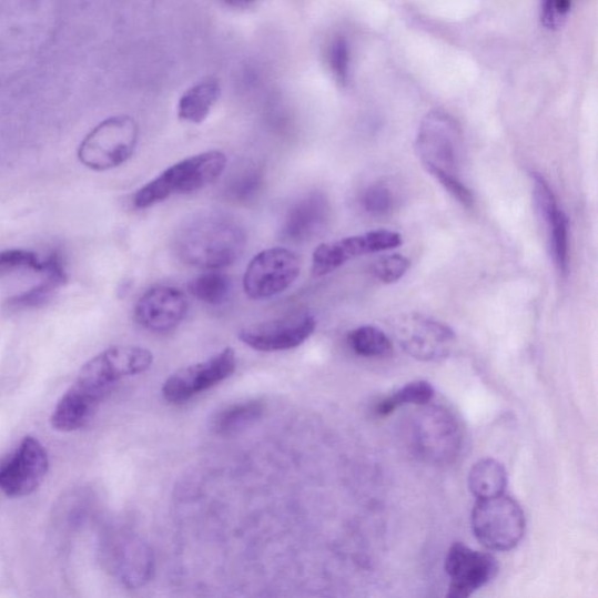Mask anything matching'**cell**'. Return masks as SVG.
<instances>
[{"label":"cell","mask_w":598,"mask_h":598,"mask_svg":"<svg viewBox=\"0 0 598 598\" xmlns=\"http://www.w3.org/2000/svg\"><path fill=\"white\" fill-rule=\"evenodd\" d=\"M411 426L415 453L432 464H447L459 454L463 433L459 420L442 406H423Z\"/></svg>","instance_id":"52a82bcc"},{"label":"cell","mask_w":598,"mask_h":598,"mask_svg":"<svg viewBox=\"0 0 598 598\" xmlns=\"http://www.w3.org/2000/svg\"><path fill=\"white\" fill-rule=\"evenodd\" d=\"M394 334L408 356L426 363L446 359L456 343L450 326L420 314L398 317L394 323Z\"/></svg>","instance_id":"9c48e42d"},{"label":"cell","mask_w":598,"mask_h":598,"mask_svg":"<svg viewBox=\"0 0 598 598\" xmlns=\"http://www.w3.org/2000/svg\"><path fill=\"white\" fill-rule=\"evenodd\" d=\"M571 8V0H554L553 11L554 17H556L558 27L562 24V21L566 19Z\"/></svg>","instance_id":"1f68e13d"},{"label":"cell","mask_w":598,"mask_h":598,"mask_svg":"<svg viewBox=\"0 0 598 598\" xmlns=\"http://www.w3.org/2000/svg\"><path fill=\"white\" fill-rule=\"evenodd\" d=\"M347 342L358 356L382 358L392 352V343L379 327L365 325L349 332Z\"/></svg>","instance_id":"cb8c5ba5"},{"label":"cell","mask_w":598,"mask_h":598,"mask_svg":"<svg viewBox=\"0 0 598 598\" xmlns=\"http://www.w3.org/2000/svg\"><path fill=\"white\" fill-rule=\"evenodd\" d=\"M301 259L286 249L262 251L250 262L243 275V291L255 301L275 297L300 276Z\"/></svg>","instance_id":"30bf717a"},{"label":"cell","mask_w":598,"mask_h":598,"mask_svg":"<svg viewBox=\"0 0 598 598\" xmlns=\"http://www.w3.org/2000/svg\"><path fill=\"white\" fill-rule=\"evenodd\" d=\"M246 245V232L237 221L213 211L192 215L173 236L176 257L203 270L229 267L242 256Z\"/></svg>","instance_id":"7a4b0ae2"},{"label":"cell","mask_w":598,"mask_h":598,"mask_svg":"<svg viewBox=\"0 0 598 598\" xmlns=\"http://www.w3.org/2000/svg\"><path fill=\"white\" fill-rule=\"evenodd\" d=\"M263 412L264 405L259 401L240 403L220 412L213 420V428L220 435H231L250 427Z\"/></svg>","instance_id":"7402d4cb"},{"label":"cell","mask_w":598,"mask_h":598,"mask_svg":"<svg viewBox=\"0 0 598 598\" xmlns=\"http://www.w3.org/2000/svg\"><path fill=\"white\" fill-rule=\"evenodd\" d=\"M328 68L342 85H347L349 82L351 70V53L347 41L343 37L336 38L331 42L327 51Z\"/></svg>","instance_id":"83f0119b"},{"label":"cell","mask_w":598,"mask_h":598,"mask_svg":"<svg viewBox=\"0 0 598 598\" xmlns=\"http://www.w3.org/2000/svg\"><path fill=\"white\" fill-rule=\"evenodd\" d=\"M434 396L435 388L432 384L424 381L414 382L383 398V401L376 405L375 413L385 417L402 406H425L433 402Z\"/></svg>","instance_id":"603a6c76"},{"label":"cell","mask_w":598,"mask_h":598,"mask_svg":"<svg viewBox=\"0 0 598 598\" xmlns=\"http://www.w3.org/2000/svg\"><path fill=\"white\" fill-rule=\"evenodd\" d=\"M220 95L221 88L214 80L194 84L180 100V120L194 124L203 123L211 114Z\"/></svg>","instance_id":"d6986e66"},{"label":"cell","mask_w":598,"mask_h":598,"mask_svg":"<svg viewBox=\"0 0 598 598\" xmlns=\"http://www.w3.org/2000/svg\"><path fill=\"white\" fill-rule=\"evenodd\" d=\"M189 300L176 287L153 286L138 301L136 323L152 334H166L179 326L189 313Z\"/></svg>","instance_id":"2e32d148"},{"label":"cell","mask_w":598,"mask_h":598,"mask_svg":"<svg viewBox=\"0 0 598 598\" xmlns=\"http://www.w3.org/2000/svg\"><path fill=\"white\" fill-rule=\"evenodd\" d=\"M263 185V174L256 168L236 173L226 187L227 195L237 203H250Z\"/></svg>","instance_id":"484cf974"},{"label":"cell","mask_w":598,"mask_h":598,"mask_svg":"<svg viewBox=\"0 0 598 598\" xmlns=\"http://www.w3.org/2000/svg\"><path fill=\"white\" fill-rule=\"evenodd\" d=\"M541 219L548 229L550 250L554 262L561 275L568 274L569 265V221L566 213L558 206Z\"/></svg>","instance_id":"44dd1931"},{"label":"cell","mask_w":598,"mask_h":598,"mask_svg":"<svg viewBox=\"0 0 598 598\" xmlns=\"http://www.w3.org/2000/svg\"><path fill=\"white\" fill-rule=\"evenodd\" d=\"M445 569L449 578L447 596L467 598L496 578L498 565L490 554L456 543L448 550Z\"/></svg>","instance_id":"9a60e30c"},{"label":"cell","mask_w":598,"mask_h":598,"mask_svg":"<svg viewBox=\"0 0 598 598\" xmlns=\"http://www.w3.org/2000/svg\"><path fill=\"white\" fill-rule=\"evenodd\" d=\"M540 2V19L541 24L547 30H557L558 23L556 17H554L553 2L554 0H539Z\"/></svg>","instance_id":"4dcf8cb0"},{"label":"cell","mask_w":598,"mask_h":598,"mask_svg":"<svg viewBox=\"0 0 598 598\" xmlns=\"http://www.w3.org/2000/svg\"><path fill=\"white\" fill-rule=\"evenodd\" d=\"M223 2L231 7L243 8V7L251 6L252 3L255 2V0H223Z\"/></svg>","instance_id":"d6a6232c"},{"label":"cell","mask_w":598,"mask_h":598,"mask_svg":"<svg viewBox=\"0 0 598 598\" xmlns=\"http://www.w3.org/2000/svg\"><path fill=\"white\" fill-rule=\"evenodd\" d=\"M140 136L139 123L131 116L109 118L85 136L79 160L88 169L107 171L121 166L134 154Z\"/></svg>","instance_id":"5b68a950"},{"label":"cell","mask_w":598,"mask_h":598,"mask_svg":"<svg viewBox=\"0 0 598 598\" xmlns=\"http://www.w3.org/2000/svg\"><path fill=\"white\" fill-rule=\"evenodd\" d=\"M42 270L43 261L30 251L11 250L0 253V276L17 271L41 273Z\"/></svg>","instance_id":"f1b7e54d"},{"label":"cell","mask_w":598,"mask_h":598,"mask_svg":"<svg viewBox=\"0 0 598 598\" xmlns=\"http://www.w3.org/2000/svg\"><path fill=\"white\" fill-rule=\"evenodd\" d=\"M415 152L420 164L464 207H472L475 197L460 179L464 142L458 122L442 110H433L420 122Z\"/></svg>","instance_id":"3957f363"},{"label":"cell","mask_w":598,"mask_h":598,"mask_svg":"<svg viewBox=\"0 0 598 598\" xmlns=\"http://www.w3.org/2000/svg\"><path fill=\"white\" fill-rule=\"evenodd\" d=\"M316 326L312 314L302 313L242 328L239 338L256 351H286L305 343L314 335Z\"/></svg>","instance_id":"5bb4252c"},{"label":"cell","mask_w":598,"mask_h":598,"mask_svg":"<svg viewBox=\"0 0 598 598\" xmlns=\"http://www.w3.org/2000/svg\"><path fill=\"white\" fill-rule=\"evenodd\" d=\"M227 166L224 152L212 150L173 164L134 196L138 209H149L175 194L202 190L220 179Z\"/></svg>","instance_id":"277c9868"},{"label":"cell","mask_w":598,"mask_h":598,"mask_svg":"<svg viewBox=\"0 0 598 598\" xmlns=\"http://www.w3.org/2000/svg\"><path fill=\"white\" fill-rule=\"evenodd\" d=\"M472 526L476 539L487 549L507 551L516 548L525 536L526 518L520 504L501 494L477 499Z\"/></svg>","instance_id":"8992f818"},{"label":"cell","mask_w":598,"mask_h":598,"mask_svg":"<svg viewBox=\"0 0 598 598\" xmlns=\"http://www.w3.org/2000/svg\"><path fill=\"white\" fill-rule=\"evenodd\" d=\"M361 205L367 214L384 217L394 210L395 195L386 184L375 183L362 193Z\"/></svg>","instance_id":"4316f807"},{"label":"cell","mask_w":598,"mask_h":598,"mask_svg":"<svg viewBox=\"0 0 598 598\" xmlns=\"http://www.w3.org/2000/svg\"><path fill=\"white\" fill-rule=\"evenodd\" d=\"M402 243L401 234L384 230L322 243L313 255V274L325 276L352 259L394 250Z\"/></svg>","instance_id":"4fadbf2b"},{"label":"cell","mask_w":598,"mask_h":598,"mask_svg":"<svg viewBox=\"0 0 598 598\" xmlns=\"http://www.w3.org/2000/svg\"><path fill=\"white\" fill-rule=\"evenodd\" d=\"M331 207L328 199L322 192H313L301 199L287 212L282 236L290 242H307L320 236L326 229Z\"/></svg>","instance_id":"e0dca14e"},{"label":"cell","mask_w":598,"mask_h":598,"mask_svg":"<svg viewBox=\"0 0 598 598\" xmlns=\"http://www.w3.org/2000/svg\"><path fill=\"white\" fill-rule=\"evenodd\" d=\"M469 489L476 499L491 498L505 493L507 473L501 463L483 458L474 464L468 477Z\"/></svg>","instance_id":"ffe728a7"},{"label":"cell","mask_w":598,"mask_h":598,"mask_svg":"<svg viewBox=\"0 0 598 598\" xmlns=\"http://www.w3.org/2000/svg\"><path fill=\"white\" fill-rule=\"evenodd\" d=\"M189 293L203 303L220 305L227 301L232 282L221 273H209L197 276L189 282Z\"/></svg>","instance_id":"d4e9b609"},{"label":"cell","mask_w":598,"mask_h":598,"mask_svg":"<svg viewBox=\"0 0 598 598\" xmlns=\"http://www.w3.org/2000/svg\"><path fill=\"white\" fill-rule=\"evenodd\" d=\"M40 274L43 275V280L29 292L10 298V307L17 310L37 307L47 303L59 287L68 282L63 259L59 253H54L43 261V270Z\"/></svg>","instance_id":"ac0fdd59"},{"label":"cell","mask_w":598,"mask_h":598,"mask_svg":"<svg viewBox=\"0 0 598 598\" xmlns=\"http://www.w3.org/2000/svg\"><path fill=\"white\" fill-rule=\"evenodd\" d=\"M235 368V351L227 347L203 363L176 371L163 386L165 401L174 405L186 403L195 395L230 378Z\"/></svg>","instance_id":"7c38bea8"},{"label":"cell","mask_w":598,"mask_h":598,"mask_svg":"<svg viewBox=\"0 0 598 598\" xmlns=\"http://www.w3.org/2000/svg\"><path fill=\"white\" fill-rule=\"evenodd\" d=\"M152 353L139 346H113L85 363L51 416L55 430L72 433L90 425L105 396L128 376L148 371Z\"/></svg>","instance_id":"6da1fadb"},{"label":"cell","mask_w":598,"mask_h":598,"mask_svg":"<svg viewBox=\"0 0 598 598\" xmlns=\"http://www.w3.org/2000/svg\"><path fill=\"white\" fill-rule=\"evenodd\" d=\"M409 260L401 254L387 255L375 261L372 267L373 275L385 284L401 281L409 270Z\"/></svg>","instance_id":"f546056e"},{"label":"cell","mask_w":598,"mask_h":598,"mask_svg":"<svg viewBox=\"0 0 598 598\" xmlns=\"http://www.w3.org/2000/svg\"><path fill=\"white\" fill-rule=\"evenodd\" d=\"M50 456L42 443L27 436L13 455L0 465V491L9 498H24L34 494L45 482Z\"/></svg>","instance_id":"8fae6325"},{"label":"cell","mask_w":598,"mask_h":598,"mask_svg":"<svg viewBox=\"0 0 598 598\" xmlns=\"http://www.w3.org/2000/svg\"><path fill=\"white\" fill-rule=\"evenodd\" d=\"M105 568L129 588L145 585L152 575V554L140 538L126 529H110L101 541Z\"/></svg>","instance_id":"ba28073f"}]
</instances>
